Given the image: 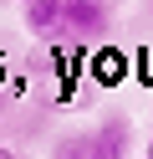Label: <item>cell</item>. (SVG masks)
<instances>
[{
    "label": "cell",
    "mask_w": 153,
    "mask_h": 159,
    "mask_svg": "<svg viewBox=\"0 0 153 159\" xmlns=\"http://www.w3.org/2000/svg\"><path fill=\"white\" fill-rule=\"evenodd\" d=\"M128 154V118L107 113L102 128H92V159H122Z\"/></svg>",
    "instance_id": "3957f363"
},
{
    "label": "cell",
    "mask_w": 153,
    "mask_h": 159,
    "mask_svg": "<svg viewBox=\"0 0 153 159\" xmlns=\"http://www.w3.org/2000/svg\"><path fill=\"white\" fill-rule=\"evenodd\" d=\"M0 159H15V154H10V149H5V144H0Z\"/></svg>",
    "instance_id": "5b68a950"
},
{
    "label": "cell",
    "mask_w": 153,
    "mask_h": 159,
    "mask_svg": "<svg viewBox=\"0 0 153 159\" xmlns=\"http://www.w3.org/2000/svg\"><path fill=\"white\" fill-rule=\"evenodd\" d=\"M26 31H36L41 41H66V0H31Z\"/></svg>",
    "instance_id": "7a4b0ae2"
},
{
    "label": "cell",
    "mask_w": 153,
    "mask_h": 159,
    "mask_svg": "<svg viewBox=\"0 0 153 159\" xmlns=\"http://www.w3.org/2000/svg\"><path fill=\"white\" fill-rule=\"evenodd\" d=\"M112 26L107 5L97 0H66V41H102Z\"/></svg>",
    "instance_id": "6da1fadb"
},
{
    "label": "cell",
    "mask_w": 153,
    "mask_h": 159,
    "mask_svg": "<svg viewBox=\"0 0 153 159\" xmlns=\"http://www.w3.org/2000/svg\"><path fill=\"white\" fill-rule=\"evenodd\" d=\"M148 159H153V134H148Z\"/></svg>",
    "instance_id": "8992f818"
},
{
    "label": "cell",
    "mask_w": 153,
    "mask_h": 159,
    "mask_svg": "<svg viewBox=\"0 0 153 159\" xmlns=\"http://www.w3.org/2000/svg\"><path fill=\"white\" fill-rule=\"evenodd\" d=\"M56 159H92V134H66L56 144Z\"/></svg>",
    "instance_id": "277c9868"
}]
</instances>
